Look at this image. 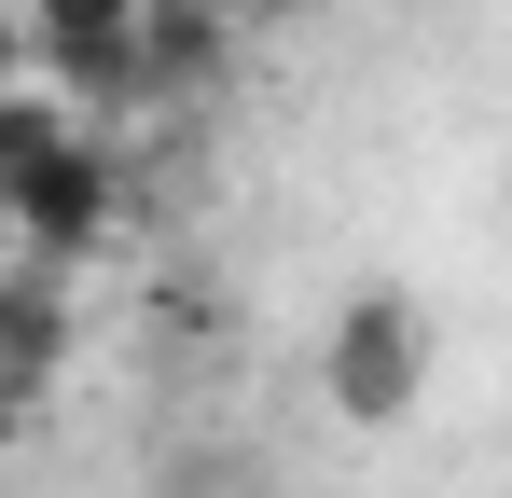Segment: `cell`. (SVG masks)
Returning <instances> with one entry per match:
<instances>
[{
    "label": "cell",
    "instance_id": "1",
    "mask_svg": "<svg viewBox=\"0 0 512 498\" xmlns=\"http://www.w3.org/2000/svg\"><path fill=\"white\" fill-rule=\"evenodd\" d=\"M111 222H125V153H111V125L0 166V236H14V263H56V277H70L84 249H111Z\"/></svg>",
    "mask_w": 512,
    "mask_h": 498
},
{
    "label": "cell",
    "instance_id": "2",
    "mask_svg": "<svg viewBox=\"0 0 512 498\" xmlns=\"http://www.w3.org/2000/svg\"><path fill=\"white\" fill-rule=\"evenodd\" d=\"M319 402L346 429H402L429 402V319L416 291H346L333 319H319Z\"/></svg>",
    "mask_w": 512,
    "mask_h": 498
},
{
    "label": "cell",
    "instance_id": "3",
    "mask_svg": "<svg viewBox=\"0 0 512 498\" xmlns=\"http://www.w3.org/2000/svg\"><path fill=\"white\" fill-rule=\"evenodd\" d=\"M222 28H236L222 0H153V14H139V97H153V111L208 97V83H222Z\"/></svg>",
    "mask_w": 512,
    "mask_h": 498
},
{
    "label": "cell",
    "instance_id": "4",
    "mask_svg": "<svg viewBox=\"0 0 512 498\" xmlns=\"http://www.w3.org/2000/svg\"><path fill=\"white\" fill-rule=\"evenodd\" d=\"M56 346H70L56 263H14V277H0V360H14V388H56Z\"/></svg>",
    "mask_w": 512,
    "mask_h": 498
}]
</instances>
